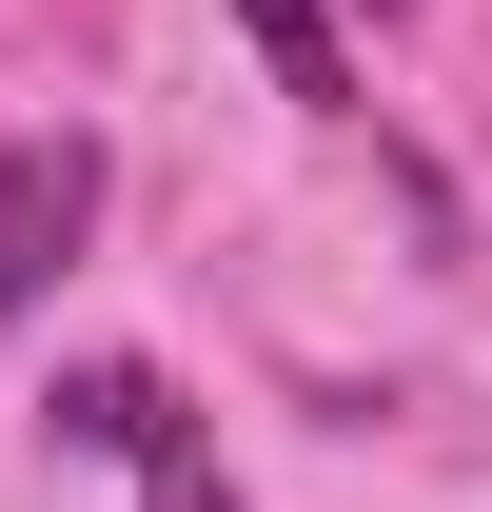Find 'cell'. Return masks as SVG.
Here are the masks:
<instances>
[{
	"label": "cell",
	"instance_id": "cell-1",
	"mask_svg": "<svg viewBox=\"0 0 492 512\" xmlns=\"http://www.w3.org/2000/svg\"><path fill=\"white\" fill-rule=\"evenodd\" d=\"M79 237H99V138H0V316L60 296Z\"/></svg>",
	"mask_w": 492,
	"mask_h": 512
},
{
	"label": "cell",
	"instance_id": "cell-2",
	"mask_svg": "<svg viewBox=\"0 0 492 512\" xmlns=\"http://www.w3.org/2000/svg\"><path fill=\"white\" fill-rule=\"evenodd\" d=\"M60 434H79V453H138V473H178V453H197V414L138 375V355H99V375H60Z\"/></svg>",
	"mask_w": 492,
	"mask_h": 512
},
{
	"label": "cell",
	"instance_id": "cell-3",
	"mask_svg": "<svg viewBox=\"0 0 492 512\" xmlns=\"http://www.w3.org/2000/svg\"><path fill=\"white\" fill-rule=\"evenodd\" d=\"M237 20H256V60H276V99H315V119L355 99V60H335V0H237Z\"/></svg>",
	"mask_w": 492,
	"mask_h": 512
},
{
	"label": "cell",
	"instance_id": "cell-4",
	"mask_svg": "<svg viewBox=\"0 0 492 512\" xmlns=\"http://www.w3.org/2000/svg\"><path fill=\"white\" fill-rule=\"evenodd\" d=\"M158 512H217V473H197V453H178V473H158Z\"/></svg>",
	"mask_w": 492,
	"mask_h": 512
},
{
	"label": "cell",
	"instance_id": "cell-5",
	"mask_svg": "<svg viewBox=\"0 0 492 512\" xmlns=\"http://www.w3.org/2000/svg\"><path fill=\"white\" fill-rule=\"evenodd\" d=\"M374 20H394V0H374Z\"/></svg>",
	"mask_w": 492,
	"mask_h": 512
}]
</instances>
